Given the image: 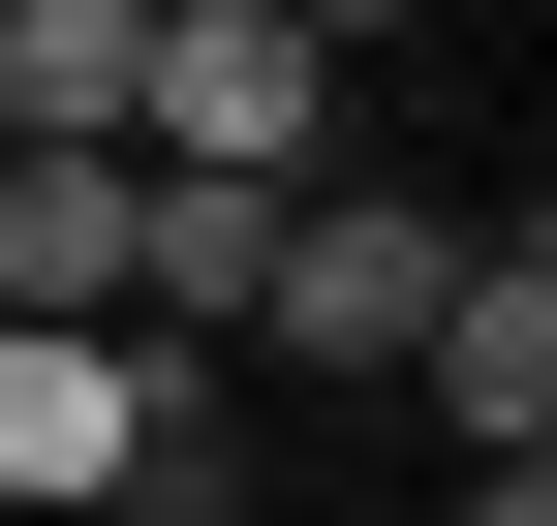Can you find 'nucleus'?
Wrapping results in <instances>:
<instances>
[{
  "label": "nucleus",
  "mask_w": 557,
  "mask_h": 526,
  "mask_svg": "<svg viewBox=\"0 0 557 526\" xmlns=\"http://www.w3.org/2000/svg\"><path fill=\"white\" fill-rule=\"evenodd\" d=\"M124 32L156 0H0V155H124Z\"/></svg>",
  "instance_id": "7"
},
{
  "label": "nucleus",
  "mask_w": 557,
  "mask_h": 526,
  "mask_svg": "<svg viewBox=\"0 0 557 526\" xmlns=\"http://www.w3.org/2000/svg\"><path fill=\"white\" fill-rule=\"evenodd\" d=\"M310 155H341V62L278 32V0H156V32H124V186H248L278 217Z\"/></svg>",
  "instance_id": "1"
},
{
  "label": "nucleus",
  "mask_w": 557,
  "mask_h": 526,
  "mask_svg": "<svg viewBox=\"0 0 557 526\" xmlns=\"http://www.w3.org/2000/svg\"><path fill=\"white\" fill-rule=\"evenodd\" d=\"M0 341H124V155H0Z\"/></svg>",
  "instance_id": "4"
},
{
  "label": "nucleus",
  "mask_w": 557,
  "mask_h": 526,
  "mask_svg": "<svg viewBox=\"0 0 557 526\" xmlns=\"http://www.w3.org/2000/svg\"><path fill=\"white\" fill-rule=\"evenodd\" d=\"M278 32H310V62H372V32H434V0H278Z\"/></svg>",
  "instance_id": "9"
},
{
  "label": "nucleus",
  "mask_w": 557,
  "mask_h": 526,
  "mask_svg": "<svg viewBox=\"0 0 557 526\" xmlns=\"http://www.w3.org/2000/svg\"><path fill=\"white\" fill-rule=\"evenodd\" d=\"M156 403H186L156 341H0V526H32V496H124V434H156Z\"/></svg>",
  "instance_id": "3"
},
{
  "label": "nucleus",
  "mask_w": 557,
  "mask_h": 526,
  "mask_svg": "<svg viewBox=\"0 0 557 526\" xmlns=\"http://www.w3.org/2000/svg\"><path fill=\"white\" fill-rule=\"evenodd\" d=\"M94 526H248V434H218V372H186V403L124 434V496H94Z\"/></svg>",
  "instance_id": "8"
},
{
  "label": "nucleus",
  "mask_w": 557,
  "mask_h": 526,
  "mask_svg": "<svg viewBox=\"0 0 557 526\" xmlns=\"http://www.w3.org/2000/svg\"><path fill=\"white\" fill-rule=\"evenodd\" d=\"M248 279H278L248 186H124V341H156V372H218V341H248Z\"/></svg>",
  "instance_id": "5"
},
{
  "label": "nucleus",
  "mask_w": 557,
  "mask_h": 526,
  "mask_svg": "<svg viewBox=\"0 0 557 526\" xmlns=\"http://www.w3.org/2000/svg\"><path fill=\"white\" fill-rule=\"evenodd\" d=\"M403 372H434V403H465V434L527 465V434H557V248H465V279H434V341H403Z\"/></svg>",
  "instance_id": "6"
},
{
  "label": "nucleus",
  "mask_w": 557,
  "mask_h": 526,
  "mask_svg": "<svg viewBox=\"0 0 557 526\" xmlns=\"http://www.w3.org/2000/svg\"><path fill=\"white\" fill-rule=\"evenodd\" d=\"M465 526H557V465H496V496H465Z\"/></svg>",
  "instance_id": "10"
},
{
  "label": "nucleus",
  "mask_w": 557,
  "mask_h": 526,
  "mask_svg": "<svg viewBox=\"0 0 557 526\" xmlns=\"http://www.w3.org/2000/svg\"><path fill=\"white\" fill-rule=\"evenodd\" d=\"M434 279H465V217H403V186H278L248 341H278V372H403V341H434Z\"/></svg>",
  "instance_id": "2"
}]
</instances>
